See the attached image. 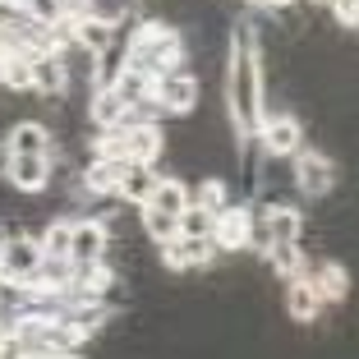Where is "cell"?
I'll return each instance as SVG.
<instances>
[{
  "mask_svg": "<svg viewBox=\"0 0 359 359\" xmlns=\"http://www.w3.org/2000/svg\"><path fill=\"white\" fill-rule=\"evenodd\" d=\"M295 161V189L304 194V198H327L332 189H337V180H341V170H337V161L327 157V152H318V148H304L299 157H290Z\"/></svg>",
  "mask_w": 359,
  "mask_h": 359,
  "instance_id": "8",
  "label": "cell"
},
{
  "mask_svg": "<svg viewBox=\"0 0 359 359\" xmlns=\"http://www.w3.org/2000/svg\"><path fill=\"white\" fill-rule=\"evenodd\" d=\"M189 203H194V189L184 184V180H180V175H161L157 189H152V198L143 203V208H157V212H166V217L180 222V212L189 208Z\"/></svg>",
  "mask_w": 359,
  "mask_h": 359,
  "instance_id": "18",
  "label": "cell"
},
{
  "mask_svg": "<svg viewBox=\"0 0 359 359\" xmlns=\"http://www.w3.org/2000/svg\"><path fill=\"white\" fill-rule=\"evenodd\" d=\"M138 222H143V231H148V240L157 244V249L180 235V222H175V217H166V212H157V208H138Z\"/></svg>",
  "mask_w": 359,
  "mask_h": 359,
  "instance_id": "25",
  "label": "cell"
},
{
  "mask_svg": "<svg viewBox=\"0 0 359 359\" xmlns=\"http://www.w3.org/2000/svg\"><path fill=\"white\" fill-rule=\"evenodd\" d=\"M0 5H14V0H0Z\"/></svg>",
  "mask_w": 359,
  "mask_h": 359,
  "instance_id": "29",
  "label": "cell"
},
{
  "mask_svg": "<svg viewBox=\"0 0 359 359\" xmlns=\"http://www.w3.org/2000/svg\"><path fill=\"white\" fill-rule=\"evenodd\" d=\"M198 97H203L198 74L175 69V74L152 79V106H157V111H166V116H194V111H198Z\"/></svg>",
  "mask_w": 359,
  "mask_h": 359,
  "instance_id": "6",
  "label": "cell"
},
{
  "mask_svg": "<svg viewBox=\"0 0 359 359\" xmlns=\"http://www.w3.org/2000/svg\"><path fill=\"white\" fill-rule=\"evenodd\" d=\"M157 258H161V267H170V272H194V267H208L212 258H217V244L212 240H170V244H161L157 249Z\"/></svg>",
  "mask_w": 359,
  "mask_h": 359,
  "instance_id": "12",
  "label": "cell"
},
{
  "mask_svg": "<svg viewBox=\"0 0 359 359\" xmlns=\"http://www.w3.org/2000/svg\"><path fill=\"white\" fill-rule=\"evenodd\" d=\"M125 60H129V69H143V74H152V79L175 74L180 60H184V37L161 19H143L134 32H129Z\"/></svg>",
  "mask_w": 359,
  "mask_h": 359,
  "instance_id": "2",
  "label": "cell"
},
{
  "mask_svg": "<svg viewBox=\"0 0 359 359\" xmlns=\"http://www.w3.org/2000/svg\"><path fill=\"white\" fill-rule=\"evenodd\" d=\"M309 276V285H313L318 290V299H323V304H341V299H350V272L341 263H318L313 272H304Z\"/></svg>",
  "mask_w": 359,
  "mask_h": 359,
  "instance_id": "15",
  "label": "cell"
},
{
  "mask_svg": "<svg viewBox=\"0 0 359 359\" xmlns=\"http://www.w3.org/2000/svg\"><path fill=\"white\" fill-rule=\"evenodd\" d=\"M120 175H125V161L93 157V161L83 166V194H93V198H116Z\"/></svg>",
  "mask_w": 359,
  "mask_h": 359,
  "instance_id": "17",
  "label": "cell"
},
{
  "mask_svg": "<svg viewBox=\"0 0 359 359\" xmlns=\"http://www.w3.org/2000/svg\"><path fill=\"white\" fill-rule=\"evenodd\" d=\"M69 240H74V217H55V222L42 226L37 244H42L46 263H69Z\"/></svg>",
  "mask_w": 359,
  "mask_h": 359,
  "instance_id": "20",
  "label": "cell"
},
{
  "mask_svg": "<svg viewBox=\"0 0 359 359\" xmlns=\"http://www.w3.org/2000/svg\"><path fill=\"white\" fill-rule=\"evenodd\" d=\"M19 194H42L55 180V157H10V175H5Z\"/></svg>",
  "mask_w": 359,
  "mask_h": 359,
  "instance_id": "14",
  "label": "cell"
},
{
  "mask_svg": "<svg viewBox=\"0 0 359 359\" xmlns=\"http://www.w3.org/2000/svg\"><path fill=\"white\" fill-rule=\"evenodd\" d=\"M106 244H111V231H106L102 217H83V222H74V240H69V267L106 263Z\"/></svg>",
  "mask_w": 359,
  "mask_h": 359,
  "instance_id": "11",
  "label": "cell"
},
{
  "mask_svg": "<svg viewBox=\"0 0 359 359\" xmlns=\"http://www.w3.org/2000/svg\"><path fill=\"white\" fill-rule=\"evenodd\" d=\"M5 143H10V157H51L55 152L51 129H46L42 120H19V125H10Z\"/></svg>",
  "mask_w": 359,
  "mask_h": 359,
  "instance_id": "13",
  "label": "cell"
},
{
  "mask_svg": "<svg viewBox=\"0 0 359 359\" xmlns=\"http://www.w3.org/2000/svg\"><path fill=\"white\" fill-rule=\"evenodd\" d=\"M254 217H258V240H263V249L267 244H299L304 240V212L290 208V203H267Z\"/></svg>",
  "mask_w": 359,
  "mask_h": 359,
  "instance_id": "10",
  "label": "cell"
},
{
  "mask_svg": "<svg viewBox=\"0 0 359 359\" xmlns=\"http://www.w3.org/2000/svg\"><path fill=\"white\" fill-rule=\"evenodd\" d=\"M194 208H208L212 217H217V212H226V208H231V184H226L222 175H208L198 189H194Z\"/></svg>",
  "mask_w": 359,
  "mask_h": 359,
  "instance_id": "24",
  "label": "cell"
},
{
  "mask_svg": "<svg viewBox=\"0 0 359 359\" xmlns=\"http://www.w3.org/2000/svg\"><path fill=\"white\" fill-rule=\"evenodd\" d=\"M42 244L37 235H5L0 240V281L10 285V290H23L32 276L42 272Z\"/></svg>",
  "mask_w": 359,
  "mask_h": 359,
  "instance_id": "4",
  "label": "cell"
},
{
  "mask_svg": "<svg viewBox=\"0 0 359 359\" xmlns=\"http://www.w3.org/2000/svg\"><path fill=\"white\" fill-rule=\"evenodd\" d=\"M285 313L295 318V323H313V318L323 313V299H318V290L309 285V276L285 281Z\"/></svg>",
  "mask_w": 359,
  "mask_h": 359,
  "instance_id": "21",
  "label": "cell"
},
{
  "mask_svg": "<svg viewBox=\"0 0 359 359\" xmlns=\"http://www.w3.org/2000/svg\"><path fill=\"white\" fill-rule=\"evenodd\" d=\"M10 175V143H5V138H0V180Z\"/></svg>",
  "mask_w": 359,
  "mask_h": 359,
  "instance_id": "27",
  "label": "cell"
},
{
  "mask_svg": "<svg viewBox=\"0 0 359 359\" xmlns=\"http://www.w3.org/2000/svg\"><path fill=\"white\" fill-rule=\"evenodd\" d=\"M157 170L152 166H143V161H125V175H120V189H116V198H125L129 208H143V203L152 198V189H157Z\"/></svg>",
  "mask_w": 359,
  "mask_h": 359,
  "instance_id": "16",
  "label": "cell"
},
{
  "mask_svg": "<svg viewBox=\"0 0 359 359\" xmlns=\"http://www.w3.org/2000/svg\"><path fill=\"white\" fill-rule=\"evenodd\" d=\"M249 5H258V10H285L290 0H249Z\"/></svg>",
  "mask_w": 359,
  "mask_h": 359,
  "instance_id": "28",
  "label": "cell"
},
{
  "mask_svg": "<svg viewBox=\"0 0 359 359\" xmlns=\"http://www.w3.org/2000/svg\"><path fill=\"white\" fill-rule=\"evenodd\" d=\"M69 65H65L60 51H51V46H37V51H28V93L42 97V102H65L69 97Z\"/></svg>",
  "mask_w": 359,
  "mask_h": 359,
  "instance_id": "5",
  "label": "cell"
},
{
  "mask_svg": "<svg viewBox=\"0 0 359 359\" xmlns=\"http://www.w3.org/2000/svg\"><path fill=\"white\" fill-rule=\"evenodd\" d=\"M222 102L235 138H249L267 120V74H263V51H258L254 28L231 32V51H226V74H222Z\"/></svg>",
  "mask_w": 359,
  "mask_h": 359,
  "instance_id": "1",
  "label": "cell"
},
{
  "mask_svg": "<svg viewBox=\"0 0 359 359\" xmlns=\"http://www.w3.org/2000/svg\"><path fill=\"white\" fill-rule=\"evenodd\" d=\"M254 143L263 148V157L290 161V157H299V152H304V125H299V116H290V111L267 116L263 129L254 134Z\"/></svg>",
  "mask_w": 359,
  "mask_h": 359,
  "instance_id": "7",
  "label": "cell"
},
{
  "mask_svg": "<svg viewBox=\"0 0 359 359\" xmlns=\"http://www.w3.org/2000/svg\"><path fill=\"white\" fill-rule=\"evenodd\" d=\"M88 120H93L97 134H102V129H116V125H125V120H134V111H129L111 88H97L93 102H88Z\"/></svg>",
  "mask_w": 359,
  "mask_h": 359,
  "instance_id": "19",
  "label": "cell"
},
{
  "mask_svg": "<svg viewBox=\"0 0 359 359\" xmlns=\"http://www.w3.org/2000/svg\"><path fill=\"white\" fill-rule=\"evenodd\" d=\"M212 226H217V217H212L208 208H184L180 212V240H212Z\"/></svg>",
  "mask_w": 359,
  "mask_h": 359,
  "instance_id": "26",
  "label": "cell"
},
{
  "mask_svg": "<svg viewBox=\"0 0 359 359\" xmlns=\"http://www.w3.org/2000/svg\"><path fill=\"white\" fill-rule=\"evenodd\" d=\"M263 258H267V272H276L281 281H295V276L309 272V263H304V244H267Z\"/></svg>",
  "mask_w": 359,
  "mask_h": 359,
  "instance_id": "22",
  "label": "cell"
},
{
  "mask_svg": "<svg viewBox=\"0 0 359 359\" xmlns=\"http://www.w3.org/2000/svg\"><path fill=\"white\" fill-rule=\"evenodd\" d=\"M254 240H258L254 208L231 203L226 212H217V226H212V244H217V254H240V249H249Z\"/></svg>",
  "mask_w": 359,
  "mask_h": 359,
  "instance_id": "9",
  "label": "cell"
},
{
  "mask_svg": "<svg viewBox=\"0 0 359 359\" xmlns=\"http://www.w3.org/2000/svg\"><path fill=\"white\" fill-rule=\"evenodd\" d=\"M10 10L23 14L28 23H37V28H55V23L69 14V0H14Z\"/></svg>",
  "mask_w": 359,
  "mask_h": 359,
  "instance_id": "23",
  "label": "cell"
},
{
  "mask_svg": "<svg viewBox=\"0 0 359 359\" xmlns=\"http://www.w3.org/2000/svg\"><path fill=\"white\" fill-rule=\"evenodd\" d=\"M161 148H166V134H161L157 120H125V125L102 129V134H97L93 157H106V161H143V166H152V161L161 157Z\"/></svg>",
  "mask_w": 359,
  "mask_h": 359,
  "instance_id": "3",
  "label": "cell"
}]
</instances>
